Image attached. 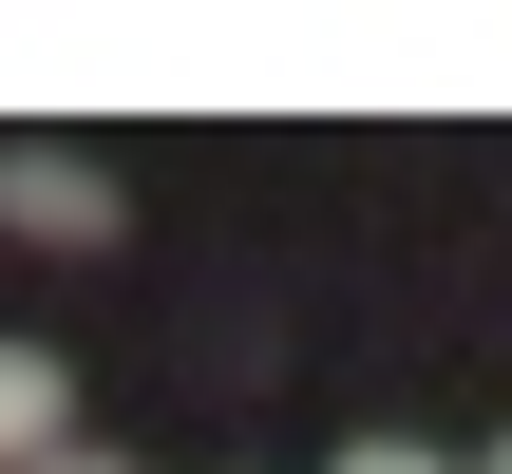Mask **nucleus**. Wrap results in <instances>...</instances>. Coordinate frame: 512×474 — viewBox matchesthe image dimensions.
<instances>
[{
    "label": "nucleus",
    "instance_id": "4",
    "mask_svg": "<svg viewBox=\"0 0 512 474\" xmlns=\"http://www.w3.org/2000/svg\"><path fill=\"white\" fill-rule=\"evenodd\" d=\"M38 474H114V456H38Z\"/></svg>",
    "mask_w": 512,
    "mask_h": 474
},
{
    "label": "nucleus",
    "instance_id": "2",
    "mask_svg": "<svg viewBox=\"0 0 512 474\" xmlns=\"http://www.w3.org/2000/svg\"><path fill=\"white\" fill-rule=\"evenodd\" d=\"M38 456H76V380L38 342H0V474H38Z\"/></svg>",
    "mask_w": 512,
    "mask_h": 474
},
{
    "label": "nucleus",
    "instance_id": "1",
    "mask_svg": "<svg viewBox=\"0 0 512 474\" xmlns=\"http://www.w3.org/2000/svg\"><path fill=\"white\" fill-rule=\"evenodd\" d=\"M0 228H19V247H114V171H95V152L0 133Z\"/></svg>",
    "mask_w": 512,
    "mask_h": 474
},
{
    "label": "nucleus",
    "instance_id": "5",
    "mask_svg": "<svg viewBox=\"0 0 512 474\" xmlns=\"http://www.w3.org/2000/svg\"><path fill=\"white\" fill-rule=\"evenodd\" d=\"M494 474H512V437H494Z\"/></svg>",
    "mask_w": 512,
    "mask_h": 474
},
{
    "label": "nucleus",
    "instance_id": "3",
    "mask_svg": "<svg viewBox=\"0 0 512 474\" xmlns=\"http://www.w3.org/2000/svg\"><path fill=\"white\" fill-rule=\"evenodd\" d=\"M342 474H437V456H418V437H361V456H342Z\"/></svg>",
    "mask_w": 512,
    "mask_h": 474
}]
</instances>
